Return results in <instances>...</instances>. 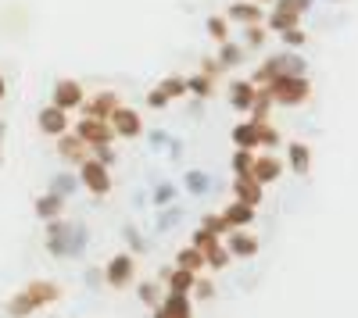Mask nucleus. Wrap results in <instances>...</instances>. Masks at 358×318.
I'll list each match as a JSON object with an SVG mask.
<instances>
[{
	"label": "nucleus",
	"instance_id": "obj_6",
	"mask_svg": "<svg viewBox=\"0 0 358 318\" xmlns=\"http://www.w3.org/2000/svg\"><path fill=\"white\" fill-rule=\"evenodd\" d=\"M190 243L204 254V262H208V268L212 272H222L233 257H229V250H226V243H222V236H215V233H208V229H194V236H190Z\"/></svg>",
	"mask_w": 358,
	"mask_h": 318
},
{
	"label": "nucleus",
	"instance_id": "obj_15",
	"mask_svg": "<svg viewBox=\"0 0 358 318\" xmlns=\"http://www.w3.org/2000/svg\"><path fill=\"white\" fill-rule=\"evenodd\" d=\"M194 282H197V272H187V268H162V286L165 294H194Z\"/></svg>",
	"mask_w": 358,
	"mask_h": 318
},
{
	"label": "nucleus",
	"instance_id": "obj_36",
	"mask_svg": "<svg viewBox=\"0 0 358 318\" xmlns=\"http://www.w3.org/2000/svg\"><path fill=\"white\" fill-rule=\"evenodd\" d=\"M158 90H162L169 100H172V97H183V93H187V79H183V75H169Z\"/></svg>",
	"mask_w": 358,
	"mask_h": 318
},
{
	"label": "nucleus",
	"instance_id": "obj_20",
	"mask_svg": "<svg viewBox=\"0 0 358 318\" xmlns=\"http://www.w3.org/2000/svg\"><path fill=\"white\" fill-rule=\"evenodd\" d=\"M287 168L294 172V176H308V168H312V151H308V143H301V139L290 143V147H287Z\"/></svg>",
	"mask_w": 358,
	"mask_h": 318
},
{
	"label": "nucleus",
	"instance_id": "obj_32",
	"mask_svg": "<svg viewBox=\"0 0 358 318\" xmlns=\"http://www.w3.org/2000/svg\"><path fill=\"white\" fill-rule=\"evenodd\" d=\"M308 4H312V0H276L273 11L276 15H290V18H301L308 11Z\"/></svg>",
	"mask_w": 358,
	"mask_h": 318
},
{
	"label": "nucleus",
	"instance_id": "obj_44",
	"mask_svg": "<svg viewBox=\"0 0 358 318\" xmlns=\"http://www.w3.org/2000/svg\"><path fill=\"white\" fill-rule=\"evenodd\" d=\"M94 161L111 165V161H115V147H97V151H94Z\"/></svg>",
	"mask_w": 358,
	"mask_h": 318
},
{
	"label": "nucleus",
	"instance_id": "obj_27",
	"mask_svg": "<svg viewBox=\"0 0 358 318\" xmlns=\"http://www.w3.org/2000/svg\"><path fill=\"white\" fill-rule=\"evenodd\" d=\"M79 190V176H72V172H57V176L50 179V193H57V197H72Z\"/></svg>",
	"mask_w": 358,
	"mask_h": 318
},
{
	"label": "nucleus",
	"instance_id": "obj_40",
	"mask_svg": "<svg viewBox=\"0 0 358 318\" xmlns=\"http://www.w3.org/2000/svg\"><path fill=\"white\" fill-rule=\"evenodd\" d=\"M258 132H262V147H265V151H276V147H280V132H276V126L258 122Z\"/></svg>",
	"mask_w": 358,
	"mask_h": 318
},
{
	"label": "nucleus",
	"instance_id": "obj_9",
	"mask_svg": "<svg viewBox=\"0 0 358 318\" xmlns=\"http://www.w3.org/2000/svg\"><path fill=\"white\" fill-rule=\"evenodd\" d=\"M222 243H226L233 262H251V257L262 250V243H258V236L251 233V229H229V233L222 236Z\"/></svg>",
	"mask_w": 358,
	"mask_h": 318
},
{
	"label": "nucleus",
	"instance_id": "obj_17",
	"mask_svg": "<svg viewBox=\"0 0 358 318\" xmlns=\"http://www.w3.org/2000/svg\"><path fill=\"white\" fill-rule=\"evenodd\" d=\"M33 215L47 225V222H54V218H65V197H57V193H40L36 200H33Z\"/></svg>",
	"mask_w": 358,
	"mask_h": 318
},
{
	"label": "nucleus",
	"instance_id": "obj_43",
	"mask_svg": "<svg viewBox=\"0 0 358 318\" xmlns=\"http://www.w3.org/2000/svg\"><path fill=\"white\" fill-rule=\"evenodd\" d=\"M265 40V29L262 25H248V47H258Z\"/></svg>",
	"mask_w": 358,
	"mask_h": 318
},
{
	"label": "nucleus",
	"instance_id": "obj_28",
	"mask_svg": "<svg viewBox=\"0 0 358 318\" xmlns=\"http://www.w3.org/2000/svg\"><path fill=\"white\" fill-rule=\"evenodd\" d=\"M268 107H273V93H268V86H258V93H255V104H251V122H265V114Z\"/></svg>",
	"mask_w": 358,
	"mask_h": 318
},
{
	"label": "nucleus",
	"instance_id": "obj_41",
	"mask_svg": "<svg viewBox=\"0 0 358 318\" xmlns=\"http://www.w3.org/2000/svg\"><path fill=\"white\" fill-rule=\"evenodd\" d=\"M280 36H283V43H287V47H305V29H301V25L287 29V33H280Z\"/></svg>",
	"mask_w": 358,
	"mask_h": 318
},
{
	"label": "nucleus",
	"instance_id": "obj_23",
	"mask_svg": "<svg viewBox=\"0 0 358 318\" xmlns=\"http://www.w3.org/2000/svg\"><path fill=\"white\" fill-rule=\"evenodd\" d=\"M255 211H258V208L241 204V200H233V204L222 211V218L229 222V229H251V225H255Z\"/></svg>",
	"mask_w": 358,
	"mask_h": 318
},
{
	"label": "nucleus",
	"instance_id": "obj_37",
	"mask_svg": "<svg viewBox=\"0 0 358 318\" xmlns=\"http://www.w3.org/2000/svg\"><path fill=\"white\" fill-rule=\"evenodd\" d=\"M190 297H194V304H197V301H212V297H215V282L208 279V275H197L194 294H190Z\"/></svg>",
	"mask_w": 358,
	"mask_h": 318
},
{
	"label": "nucleus",
	"instance_id": "obj_34",
	"mask_svg": "<svg viewBox=\"0 0 358 318\" xmlns=\"http://www.w3.org/2000/svg\"><path fill=\"white\" fill-rule=\"evenodd\" d=\"M201 229H208V233H215V236H226V233H229V222L222 218V211H219V215L208 211V215L201 218Z\"/></svg>",
	"mask_w": 358,
	"mask_h": 318
},
{
	"label": "nucleus",
	"instance_id": "obj_26",
	"mask_svg": "<svg viewBox=\"0 0 358 318\" xmlns=\"http://www.w3.org/2000/svg\"><path fill=\"white\" fill-rule=\"evenodd\" d=\"M136 301L143 304V308H158L162 301H165V294H162V286H158V279H143V282H136Z\"/></svg>",
	"mask_w": 358,
	"mask_h": 318
},
{
	"label": "nucleus",
	"instance_id": "obj_48",
	"mask_svg": "<svg viewBox=\"0 0 358 318\" xmlns=\"http://www.w3.org/2000/svg\"><path fill=\"white\" fill-rule=\"evenodd\" d=\"M169 154H172V161H179V154H183V143L172 139V143H169Z\"/></svg>",
	"mask_w": 358,
	"mask_h": 318
},
{
	"label": "nucleus",
	"instance_id": "obj_46",
	"mask_svg": "<svg viewBox=\"0 0 358 318\" xmlns=\"http://www.w3.org/2000/svg\"><path fill=\"white\" fill-rule=\"evenodd\" d=\"M104 282V268H90L86 272V286H101Z\"/></svg>",
	"mask_w": 358,
	"mask_h": 318
},
{
	"label": "nucleus",
	"instance_id": "obj_7",
	"mask_svg": "<svg viewBox=\"0 0 358 318\" xmlns=\"http://www.w3.org/2000/svg\"><path fill=\"white\" fill-rule=\"evenodd\" d=\"M79 186L86 190V193H94V197H108L111 193V172H108V165H101V161H83L79 165Z\"/></svg>",
	"mask_w": 358,
	"mask_h": 318
},
{
	"label": "nucleus",
	"instance_id": "obj_39",
	"mask_svg": "<svg viewBox=\"0 0 358 318\" xmlns=\"http://www.w3.org/2000/svg\"><path fill=\"white\" fill-rule=\"evenodd\" d=\"M187 90L197 93V97H208V93H212V75H190L187 79Z\"/></svg>",
	"mask_w": 358,
	"mask_h": 318
},
{
	"label": "nucleus",
	"instance_id": "obj_14",
	"mask_svg": "<svg viewBox=\"0 0 358 318\" xmlns=\"http://www.w3.org/2000/svg\"><path fill=\"white\" fill-rule=\"evenodd\" d=\"M36 126H40V132H43V136H54V139H57V136H65V132H69V111L47 104V107L40 111Z\"/></svg>",
	"mask_w": 358,
	"mask_h": 318
},
{
	"label": "nucleus",
	"instance_id": "obj_5",
	"mask_svg": "<svg viewBox=\"0 0 358 318\" xmlns=\"http://www.w3.org/2000/svg\"><path fill=\"white\" fill-rule=\"evenodd\" d=\"M133 282H136V254L133 250L111 254L104 265V286H111V290H129Z\"/></svg>",
	"mask_w": 358,
	"mask_h": 318
},
{
	"label": "nucleus",
	"instance_id": "obj_22",
	"mask_svg": "<svg viewBox=\"0 0 358 318\" xmlns=\"http://www.w3.org/2000/svg\"><path fill=\"white\" fill-rule=\"evenodd\" d=\"M233 143L241 151H258L262 147V132H258V122H241V126H233Z\"/></svg>",
	"mask_w": 358,
	"mask_h": 318
},
{
	"label": "nucleus",
	"instance_id": "obj_29",
	"mask_svg": "<svg viewBox=\"0 0 358 318\" xmlns=\"http://www.w3.org/2000/svg\"><path fill=\"white\" fill-rule=\"evenodd\" d=\"M179 218H183V211H179L176 204H169V208H158L155 229H158V233H172V229L179 225Z\"/></svg>",
	"mask_w": 358,
	"mask_h": 318
},
{
	"label": "nucleus",
	"instance_id": "obj_18",
	"mask_svg": "<svg viewBox=\"0 0 358 318\" xmlns=\"http://www.w3.org/2000/svg\"><path fill=\"white\" fill-rule=\"evenodd\" d=\"M115 107H118V97L111 90H104V93H94L79 111H83V119H104L108 122L111 114H115Z\"/></svg>",
	"mask_w": 358,
	"mask_h": 318
},
{
	"label": "nucleus",
	"instance_id": "obj_50",
	"mask_svg": "<svg viewBox=\"0 0 358 318\" xmlns=\"http://www.w3.org/2000/svg\"><path fill=\"white\" fill-rule=\"evenodd\" d=\"M4 93H8V82H4V75H0V100H4Z\"/></svg>",
	"mask_w": 358,
	"mask_h": 318
},
{
	"label": "nucleus",
	"instance_id": "obj_38",
	"mask_svg": "<svg viewBox=\"0 0 358 318\" xmlns=\"http://www.w3.org/2000/svg\"><path fill=\"white\" fill-rule=\"evenodd\" d=\"M122 236H126V243H129L133 254H143L147 250V240H143V233H140L136 225H122Z\"/></svg>",
	"mask_w": 358,
	"mask_h": 318
},
{
	"label": "nucleus",
	"instance_id": "obj_13",
	"mask_svg": "<svg viewBox=\"0 0 358 318\" xmlns=\"http://www.w3.org/2000/svg\"><path fill=\"white\" fill-rule=\"evenodd\" d=\"M151 318H194V297H187V294H165V301L155 308Z\"/></svg>",
	"mask_w": 358,
	"mask_h": 318
},
{
	"label": "nucleus",
	"instance_id": "obj_45",
	"mask_svg": "<svg viewBox=\"0 0 358 318\" xmlns=\"http://www.w3.org/2000/svg\"><path fill=\"white\" fill-rule=\"evenodd\" d=\"M147 104H151V107L158 111V107H165V104H169V97H165L162 90H151V93H147Z\"/></svg>",
	"mask_w": 358,
	"mask_h": 318
},
{
	"label": "nucleus",
	"instance_id": "obj_8",
	"mask_svg": "<svg viewBox=\"0 0 358 318\" xmlns=\"http://www.w3.org/2000/svg\"><path fill=\"white\" fill-rule=\"evenodd\" d=\"M76 136L83 139V143H90V147H111V143L118 139L115 136V129H111V122H104V119H79L76 122Z\"/></svg>",
	"mask_w": 358,
	"mask_h": 318
},
{
	"label": "nucleus",
	"instance_id": "obj_51",
	"mask_svg": "<svg viewBox=\"0 0 358 318\" xmlns=\"http://www.w3.org/2000/svg\"><path fill=\"white\" fill-rule=\"evenodd\" d=\"M50 318H57V315H50Z\"/></svg>",
	"mask_w": 358,
	"mask_h": 318
},
{
	"label": "nucleus",
	"instance_id": "obj_16",
	"mask_svg": "<svg viewBox=\"0 0 358 318\" xmlns=\"http://www.w3.org/2000/svg\"><path fill=\"white\" fill-rule=\"evenodd\" d=\"M251 176L262 183V186H268V183H276L280 176H283V161L268 151V154H255V165H251Z\"/></svg>",
	"mask_w": 358,
	"mask_h": 318
},
{
	"label": "nucleus",
	"instance_id": "obj_19",
	"mask_svg": "<svg viewBox=\"0 0 358 318\" xmlns=\"http://www.w3.org/2000/svg\"><path fill=\"white\" fill-rule=\"evenodd\" d=\"M262 197H265V186H262L255 176H236V179H233V200L258 208V204H262Z\"/></svg>",
	"mask_w": 358,
	"mask_h": 318
},
{
	"label": "nucleus",
	"instance_id": "obj_31",
	"mask_svg": "<svg viewBox=\"0 0 358 318\" xmlns=\"http://www.w3.org/2000/svg\"><path fill=\"white\" fill-rule=\"evenodd\" d=\"M244 61V47H236V43H222V50H219V68H236Z\"/></svg>",
	"mask_w": 358,
	"mask_h": 318
},
{
	"label": "nucleus",
	"instance_id": "obj_1",
	"mask_svg": "<svg viewBox=\"0 0 358 318\" xmlns=\"http://www.w3.org/2000/svg\"><path fill=\"white\" fill-rule=\"evenodd\" d=\"M43 240H47V254L57 262H76L90 247V225L79 218H54L43 225Z\"/></svg>",
	"mask_w": 358,
	"mask_h": 318
},
{
	"label": "nucleus",
	"instance_id": "obj_24",
	"mask_svg": "<svg viewBox=\"0 0 358 318\" xmlns=\"http://www.w3.org/2000/svg\"><path fill=\"white\" fill-rule=\"evenodd\" d=\"M176 268H187V272H197V275H201V272L208 268V262H204V254L190 243V247H179V250H176Z\"/></svg>",
	"mask_w": 358,
	"mask_h": 318
},
{
	"label": "nucleus",
	"instance_id": "obj_3",
	"mask_svg": "<svg viewBox=\"0 0 358 318\" xmlns=\"http://www.w3.org/2000/svg\"><path fill=\"white\" fill-rule=\"evenodd\" d=\"M308 65H305V57L301 54H294V50H280L273 54L268 61L255 72V86H268L273 79H283V75H305Z\"/></svg>",
	"mask_w": 358,
	"mask_h": 318
},
{
	"label": "nucleus",
	"instance_id": "obj_33",
	"mask_svg": "<svg viewBox=\"0 0 358 318\" xmlns=\"http://www.w3.org/2000/svg\"><path fill=\"white\" fill-rule=\"evenodd\" d=\"M176 183H158L155 186V193H151V200H155V208H169V204H176Z\"/></svg>",
	"mask_w": 358,
	"mask_h": 318
},
{
	"label": "nucleus",
	"instance_id": "obj_49",
	"mask_svg": "<svg viewBox=\"0 0 358 318\" xmlns=\"http://www.w3.org/2000/svg\"><path fill=\"white\" fill-rule=\"evenodd\" d=\"M4 139H8V126L0 122V165H4Z\"/></svg>",
	"mask_w": 358,
	"mask_h": 318
},
{
	"label": "nucleus",
	"instance_id": "obj_47",
	"mask_svg": "<svg viewBox=\"0 0 358 318\" xmlns=\"http://www.w3.org/2000/svg\"><path fill=\"white\" fill-rule=\"evenodd\" d=\"M169 143H172V139H169L165 132H151V147H155V151H162V147H169Z\"/></svg>",
	"mask_w": 358,
	"mask_h": 318
},
{
	"label": "nucleus",
	"instance_id": "obj_25",
	"mask_svg": "<svg viewBox=\"0 0 358 318\" xmlns=\"http://www.w3.org/2000/svg\"><path fill=\"white\" fill-rule=\"evenodd\" d=\"M183 186H187L194 197H204V193H212V190H215V179L208 176V172H201V168H190L187 176H183Z\"/></svg>",
	"mask_w": 358,
	"mask_h": 318
},
{
	"label": "nucleus",
	"instance_id": "obj_35",
	"mask_svg": "<svg viewBox=\"0 0 358 318\" xmlns=\"http://www.w3.org/2000/svg\"><path fill=\"white\" fill-rule=\"evenodd\" d=\"M251 165H255V151H241V147H236V154H233V176H251Z\"/></svg>",
	"mask_w": 358,
	"mask_h": 318
},
{
	"label": "nucleus",
	"instance_id": "obj_42",
	"mask_svg": "<svg viewBox=\"0 0 358 318\" xmlns=\"http://www.w3.org/2000/svg\"><path fill=\"white\" fill-rule=\"evenodd\" d=\"M208 33H212L215 40H222V43H226V33H229L226 18H208Z\"/></svg>",
	"mask_w": 358,
	"mask_h": 318
},
{
	"label": "nucleus",
	"instance_id": "obj_30",
	"mask_svg": "<svg viewBox=\"0 0 358 318\" xmlns=\"http://www.w3.org/2000/svg\"><path fill=\"white\" fill-rule=\"evenodd\" d=\"M229 18L244 22V25H258L262 11H258V4H229Z\"/></svg>",
	"mask_w": 358,
	"mask_h": 318
},
{
	"label": "nucleus",
	"instance_id": "obj_2",
	"mask_svg": "<svg viewBox=\"0 0 358 318\" xmlns=\"http://www.w3.org/2000/svg\"><path fill=\"white\" fill-rule=\"evenodd\" d=\"M57 301H62V286H57V282H50V279H29L18 294L8 297L4 311H8V318H29L33 311H40L47 304H57Z\"/></svg>",
	"mask_w": 358,
	"mask_h": 318
},
{
	"label": "nucleus",
	"instance_id": "obj_10",
	"mask_svg": "<svg viewBox=\"0 0 358 318\" xmlns=\"http://www.w3.org/2000/svg\"><path fill=\"white\" fill-rule=\"evenodd\" d=\"M111 129H115V136L118 139H136L140 132H143V119H140V111H133V107H126V104H118L115 107V114H111Z\"/></svg>",
	"mask_w": 358,
	"mask_h": 318
},
{
	"label": "nucleus",
	"instance_id": "obj_4",
	"mask_svg": "<svg viewBox=\"0 0 358 318\" xmlns=\"http://www.w3.org/2000/svg\"><path fill=\"white\" fill-rule=\"evenodd\" d=\"M268 93H273V104L280 107H297L312 97V82L305 75H283L268 82Z\"/></svg>",
	"mask_w": 358,
	"mask_h": 318
},
{
	"label": "nucleus",
	"instance_id": "obj_12",
	"mask_svg": "<svg viewBox=\"0 0 358 318\" xmlns=\"http://www.w3.org/2000/svg\"><path fill=\"white\" fill-rule=\"evenodd\" d=\"M57 158L69 161V165H83V161L94 158V147L83 143L76 132H65V136H57Z\"/></svg>",
	"mask_w": 358,
	"mask_h": 318
},
{
	"label": "nucleus",
	"instance_id": "obj_11",
	"mask_svg": "<svg viewBox=\"0 0 358 318\" xmlns=\"http://www.w3.org/2000/svg\"><path fill=\"white\" fill-rule=\"evenodd\" d=\"M50 104L62 107V111H76V107L86 104V93H83V86L76 79H57L54 82V93H50Z\"/></svg>",
	"mask_w": 358,
	"mask_h": 318
},
{
	"label": "nucleus",
	"instance_id": "obj_21",
	"mask_svg": "<svg viewBox=\"0 0 358 318\" xmlns=\"http://www.w3.org/2000/svg\"><path fill=\"white\" fill-rule=\"evenodd\" d=\"M255 93H258V86H255V82L236 79V82L229 86V107H233V111H251V104H255Z\"/></svg>",
	"mask_w": 358,
	"mask_h": 318
}]
</instances>
